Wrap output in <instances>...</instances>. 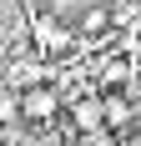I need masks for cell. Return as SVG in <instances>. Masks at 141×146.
Returning <instances> with one entry per match:
<instances>
[{"instance_id": "5b68a950", "label": "cell", "mask_w": 141, "mask_h": 146, "mask_svg": "<svg viewBox=\"0 0 141 146\" xmlns=\"http://www.w3.org/2000/svg\"><path fill=\"white\" fill-rule=\"evenodd\" d=\"M15 121H20V101L10 91H0V126H15Z\"/></svg>"}, {"instance_id": "6da1fadb", "label": "cell", "mask_w": 141, "mask_h": 146, "mask_svg": "<svg viewBox=\"0 0 141 146\" xmlns=\"http://www.w3.org/2000/svg\"><path fill=\"white\" fill-rule=\"evenodd\" d=\"M15 101H20V121H25V126H51V121L61 116V91L45 86V81L30 86V91H20Z\"/></svg>"}, {"instance_id": "7a4b0ae2", "label": "cell", "mask_w": 141, "mask_h": 146, "mask_svg": "<svg viewBox=\"0 0 141 146\" xmlns=\"http://www.w3.org/2000/svg\"><path fill=\"white\" fill-rule=\"evenodd\" d=\"M131 121H136V106L121 91H101V126L111 136H121V131H131Z\"/></svg>"}, {"instance_id": "52a82bcc", "label": "cell", "mask_w": 141, "mask_h": 146, "mask_svg": "<svg viewBox=\"0 0 141 146\" xmlns=\"http://www.w3.org/2000/svg\"><path fill=\"white\" fill-rule=\"evenodd\" d=\"M70 146H81V141H70Z\"/></svg>"}, {"instance_id": "277c9868", "label": "cell", "mask_w": 141, "mask_h": 146, "mask_svg": "<svg viewBox=\"0 0 141 146\" xmlns=\"http://www.w3.org/2000/svg\"><path fill=\"white\" fill-rule=\"evenodd\" d=\"M106 30H111V10H106V5H91V10L76 20V35H81V40H91V35H106Z\"/></svg>"}, {"instance_id": "8992f818", "label": "cell", "mask_w": 141, "mask_h": 146, "mask_svg": "<svg viewBox=\"0 0 141 146\" xmlns=\"http://www.w3.org/2000/svg\"><path fill=\"white\" fill-rule=\"evenodd\" d=\"M81 146H121V141H116V136L111 131H91V136H86V141Z\"/></svg>"}, {"instance_id": "3957f363", "label": "cell", "mask_w": 141, "mask_h": 146, "mask_svg": "<svg viewBox=\"0 0 141 146\" xmlns=\"http://www.w3.org/2000/svg\"><path fill=\"white\" fill-rule=\"evenodd\" d=\"M70 121H76V131H106L101 126V96H81V101H70Z\"/></svg>"}]
</instances>
